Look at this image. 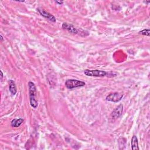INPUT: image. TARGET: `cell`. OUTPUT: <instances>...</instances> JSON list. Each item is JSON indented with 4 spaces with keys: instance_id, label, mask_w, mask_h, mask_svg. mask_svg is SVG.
Wrapping results in <instances>:
<instances>
[{
    "instance_id": "6da1fadb",
    "label": "cell",
    "mask_w": 150,
    "mask_h": 150,
    "mask_svg": "<svg viewBox=\"0 0 150 150\" xmlns=\"http://www.w3.org/2000/svg\"><path fill=\"white\" fill-rule=\"evenodd\" d=\"M29 86V101H30V105L31 106L34 108H37L38 106V101L36 99L37 95V89L35 84L32 82H29L28 83Z\"/></svg>"
},
{
    "instance_id": "7a4b0ae2",
    "label": "cell",
    "mask_w": 150,
    "mask_h": 150,
    "mask_svg": "<svg viewBox=\"0 0 150 150\" xmlns=\"http://www.w3.org/2000/svg\"><path fill=\"white\" fill-rule=\"evenodd\" d=\"M86 83L80 80L76 79H68L65 82V86L69 89H72L79 87H82L85 86Z\"/></svg>"
},
{
    "instance_id": "3957f363",
    "label": "cell",
    "mask_w": 150,
    "mask_h": 150,
    "mask_svg": "<svg viewBox=\"0 0 150 150\" xmlns=\"http://www.w3.org/2000/svg\"><path fill=\"white\" fill-rule=\"evenodd\" d=\"M84 73L87 76L91 77H105L107 75V72L100 70H85Z\"/></svg>"
},
{
    "instance_id": "277c9868",
    "label": "cell",
    "mask_w": 150,
    "mask_h": 150,
    "mask_svg": "<svg viewBox=\"0 0 150 150\" xmlns=\"http://www.w3.org/2000/svg\"><path fill=\"white\" fill-rule=\"evenodd\" d=\"M123 97V95L119 93H111L106 97V100L108 101H111L114 103H116L120 101Z\"/></svg>"
},
{
    "instance_id": "5b68a950",
    "label": "cell",
    "mask_w": 150,
    "mask_h": 150,
    "mask_svg": "<svg viewBox=\"0 0 150 150\" xmlns=\"http://www.w3.org/2000/svg\"><path fill=\"white\" fill-rule=\"evenodd\" d=\"M37 11H38L39 13L44 18L48 19V20H49L50 21L53 23L56 22V18L53 15L47 12V11H45L42 8H37Z\"/></svg>"
},
{
    "instance_id": "8992f818",
    "label": "cell",
    "mask_w": 150,
    "mask_h": 150,
    "mask_svg": "<svg viewBox=\"0 0 150 150\" xmlns=\"http://www.w3.org/2000/svg\"><path fill=\"white\" fill-rule=\"evenodd\" d=\"M123 111V105H120L116 107V109L114 110V111L111 114V116H110L111 118L114 120H116L119 118L121 116Z\"/></svg>"
},
{
    "instance_id": "52a82bcc",
    "label": "cell",
    "mask_w": 150,
    "mask_h": 150,
    "mask_svg": "<svg viewBox=\"0 0 150 150\" xmlns=\"http://www.w3.org/2000/svg\"><path fill=\"white\" fill-rule=\"evenodd\" d=\"M62 28L64 29L67 30L69 32L74 33V34H77L78 33V31L77 29L72 24H68V23H63L62 25Z\"/></svg>"
},
{
    "instance_id": "ba28073f",
    "label": "cell",
    "mask_w": 150,
    "mask_h": 150,
    "mask_svg": "<svg viewBox=\"0 0 150 150\" xmlns=\"http://www.w3.org/2000/svg\"><path fill=\"white\" fill-rule=\"evenodd\" d=\"M9 83V90L10 93L12 94V95H15L17 91V86L15 85V83L13 81V80H10L8 82Z\"/></svg>"
},
{
    "instance_id": "9c48e42d",
    "label": "cell",
    "mask_w": 150,
    "mask_h": 150,
    "mask_svg": "<svg viewBox=\"0 0 150 150\" xmlns=\"http://www.w3.org/2000/svg\"><path fill=\"white\" fill-rule=\"evenodd\" d=\"M131 148L133 150H138L139 147H138V143L137 137L135 135H133L131 139Z\"/></svg>"
},
{
    "instance_id": "30bf717a",
    "label": "cell",
    "mask_w": 150,
    "mask_h": 150,
    "mask_svg": "<svg viewBox=\"0 0 150 150\" xmlns=\"http://www.w3.org/2000/svg\"><path fill=\"white\" fill-rule=\"evenodd\" d=\"M24 122V119H15L11 121V126L13 127H18Z\"/></svg>"
},
{
    "instance_id": "8fae6325",
    "label": "cell",
    "mask_w": 150,
    "mask_h": 150,
    "mask_svg": "<svg viewBox=\"0 0 150 150\" xmlns=\"http://www.w3.org/2000/svg\"><path fill=\"white\" fill-rule=\"evenodd\" d=\"M139 33L143 35H145V36H149L150 35V31L149 29H144L139 32Z\"/></svg>"
},
{
    "instance_id": "7c38bea8",
    "label": "cell",
    "mask_w": 150,
    "mask_h": 150,
    "mask_svg": "<svg viewBox=\"0 0 150 150\" xmlns=\"http://www.w3.org/2000/svg\"><path fill=\"white\" fill-rule=\"evenodd\" d=\"M55 3H57V4H60V5H61V4H62L63 3V1H56Z\"/></svg>"
},
{
    "instance_id": "4fadbf2b",
    "label": "cell",
    "mask_w": 150,
    "mask_h": 150,
    "mask_svg": "<svg viewBox=\"0 0 150 150\" xmlns=\"http://www.w3.org/2000/svg\"><path fill=\"white\" fill-rule=\"evenodd\" d=\"M0 73H1V80H2L3 79V72L1 71H0Z\"/></svg>"
},
{
    "instance_id": "5bb4252c",
    "label": "cell",
    "mask_w": 150,
    "mask_h": 150,
    "mask_svg": "<svg viewBox=\"0 0 150 150\" xmlns=\"http://www.w3.org/2000/svg\"><path fill=\"white\" fill-rule=\"evenodd\" d=\"M0 37H1V42H3L4 41V38H3V37L1 35H0Z\"/></svg>"
}]
</instances>
